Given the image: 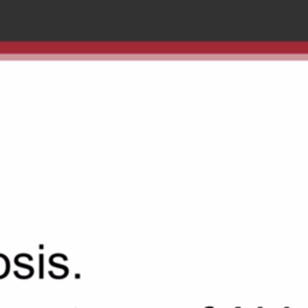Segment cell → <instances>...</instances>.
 I'll return each mask as SVG.
<instances>
[{"label": "cell", "instance_id": "obj_1", "mask_svg": "<svg viewBox=\"0 0 308 308\" xmlns=\"http://www.w3.org/2000/svg\"><path fill=\"white\" fill-rule=\"evenodd\" d=\"M0 258H1V255H0ZM7 273H8V261L5 262V264L0 265V278L6 277Z\"/></svg>", "mask_w": 308, "mask_h": 308}]
</instances>
